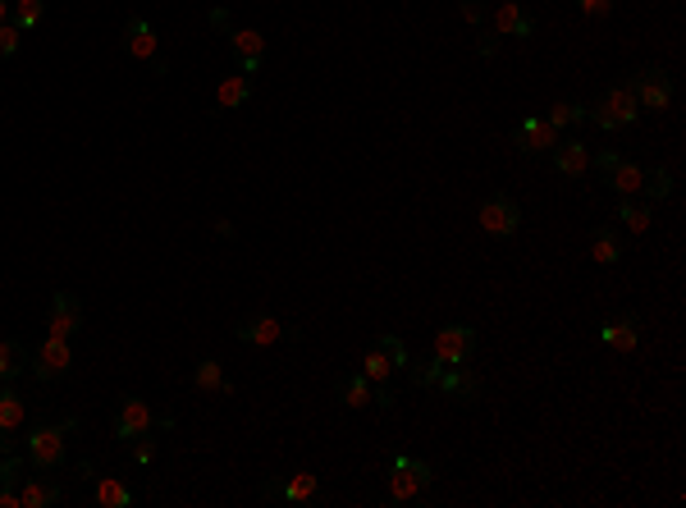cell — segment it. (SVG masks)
<instances>
[{
  "label": "cell",
  "instance_id": "cell-34",
  "mask_svg": "<svg viewBox=\"0 0 686 508\" xmlns=\"http://www.w3.org/2000/svg\"><path fill=\"white\" fill-rule=\"evenodd\" d=\"M19 46H23V28H19V23H0V60L19 55Z\"/></svg>",
  "mask_w": 686,
  "mask_h": 508
},
{
  "label": "cell",
  "instance_id": "cell-33",
  "mask_svg": "<svg viewBox=\"0 0 686 508\" xmlns=\"http://www.w3.org/2000/svg\"><path fill=\"white\" fill-rule=\"evenodd\" d=\"M376 344L385 348V357L394 362V371H408V367H412V353H408V344H403L398 335H389V330H385V335H380Z\"/></svg>",
  "mask_w": 686,
  "mask_h": 508
},
{
  "label": "cell",
  "instance_id": "cell-28",
  "mask_svg": "<svg viewBox=\"0 0 686 508\" xmlns=\"http://www.w3.org/2000/svg\"><path fill=\"white\" fill-rule=\"evenodd\" d=\"M613 220H622V229H632V234H645V229H650V202L618 197V211H613Z\"/></svg>",
  "mask_w": 686,
  "mask_h": 508
},
{
  "label": "cell",
  "instance_id": "cell-5",
  "mask_svg": "<svg viewBox=\"0 0 686 508\" xmlns=\"http://www.w3.org/2000/svg\"><path fill=\"white\" fill-rule=\"evenodd\" d=\"M151 426H165V431H170L174 417H156L138 394H124V399L115 403V435L119 440H138V435H147Z\"/></svg>",
  "mask_w": 686,
  "mask_h": 508
},
{
  "label": "cell",
  "instance_id": "cell-31",
  "mask_svg": "<svg viewBox=\"0 0 686 508\" xmlns=\"http://www.w3.org/2000/svg\"><path fill=\"white\" fill-rule=\"evenodd\" d=\"M10 14H14V23H19L23 33H33L37 23H42V14H46V0H10Z\"/></svg>",
  "mask_w": 686,
  "mask_h": 508
},
{
  "label": "cell",
  "instance_id": "cell-1",
  "mask_svg": "<svg viewBox=\"0 0 686 508\" xmlns=\"http://www.w3.org/2000/svg\"><path fill=\"white\" fill-rule=\"evenodd\" d=\"M78 431L74 417H60V422H37L33 431H28V440H23V458H28V467H37V472H60L69 458V435Z\"/></svg>",
  "mask_w": 686,
  "mask_h": 508
},
{
  "label": "cell",
  "instance_id": "cell-14",
  "mask_svg": "<svg viewBox=\"0 0 686 508\" xmlns=\"http://www.w3.org/2000/svg\"><path fill=\"white\" fill-rule=\"evenodd\" d=\"M28 422V403L14 390V380H0V449H14V435Z\"/></svg>",
  "mask_w": 686,
  "mask_h": 508
},
{
  "label": "cell",
  "instance_id": "cell-30",
  "mask_svg": "<svg viewBox=\"0 0 686 508\" xmlns=\"http://www.w3.org/2000/svg\"><path fill=\"white\" fill-rule=\"evenodd\" d=\"M641 193H645V202H664L668 193H673V174L668 170H659V165H654V170H645V179H641Z\"/></svg>",
  "mask_w": 686,
  "mask_h": 508
},
{
  "label": "cell",
  "instance_id": "cell-15",
  "mask_svg": "<svg viewBox=\"0 0 686 508\" xmlns=\"http://www.w3.org/2000/svg\"><path fill=\"white\" fill-rule=\"evenodd\" d=\"M435 390H440L444 399H453L458 408H472V403L481 399V376L467 367H444L440 380H435Z\"/></svg>",
  "mask_w": 686,
  "mask_h": 508
},
{
  "label": "cell",
  "instance_id": "cell-17",
  "mask_svg": "<svg viewBox=\"0 0 686 508\" xmlns=\"http://www.w3.org/2000/svg\"><path fill=\"white\" fill-rule=\"evenodd\" d=\"M234 335L243 339V344L270 348V344H284V339H289V330H284V325H279L270 312H252V316H243V321L234 325Z\"/></svg>",
  "mask_w": 686,
  "mask_h": 508
},
{
  "label": "cell",
  "instance_id": "cell-38",
  "mask_svg": "<svg viewBox=\"0 0 686 508\" xmlns=\"http://www.w3.org/2000/svg\"><path fill=\"white\" fill-rule=\"evenodd\" d=\"M494 51H499V37H494V33H485V37H481V55H485V60H490Z\"/></svg>",
  "mask_w": 686,
  "mask_h": 508
},
{
  "label": "cell",
  "instance_id": "cell-22",
  "mask_svg": "<svg viewBox=\"0 0 686 508\" xmlns=\"http://www.w3.org/2000/svg\"><path fill=\"white\" fill-rule=\"evenodd\" d=\"M19 499L23 508H51L65 499V486L51 476H19Z\"/></svg>",
  "mask_w": 686,
  "mask_h": 508
},
{
  "label": "cell",
  "instance_id": "cell-25",
  "mask_svg": "<svg viewBox=\"0 0 686 508\" xmlns=\"http://www.w3.org/2000/svg\"><path fill=\"white\" fill-rule=\"evenodd\" d=\"M193 385L202 394H234V385L225 380V371H220V362H215V357H202V362L193 367Z\"/></svg>",
  "mask_w": 686,
  "mask_h": 508
},
{
  "label": "cell",
  "instance_id": "cell-24",
  "mask_svg": "<svg viewBox=\"0 0 686 508\" xmlns=\"http://www.w3.org/2000/svg\"><path fill=\"white\" fill-rule=\"evenodd\" d=\"M247 97H252V74H229L215 87V110H238Z\"/></svg>",
  "mask_w": 686,
  "mask_h": 508
},
{
  "label": "cell",
  "instance_id": "cell-2",
  "mask_svg": "<svg viewBox=\"0 0 686 508\" xmlns=\"http://www.w3.org/2000/svg\"><path fill=\"white\" fill-rule=\"evenodd\" d=\"M586 119H595L604 133H618V129H627V124H636V119H641V106H636V92L627 87V78L604 87L600 97L586 106Z\"/></svg>",
  "mask_w": 686,
  "mask_h": 508
},
{
  "label": "cell",
  "instance_id": "cell-20",
  "mask_svg": "<svg viewBox=\"0 0 686 508\" xmlns=\"http://www.w3.org/2000/svg\"><path fill=\"white\" fill-rule=\"evenodd\" d=\"M362 376L371 380V390H376V403L380 408H394V390H389V380H394V362L385 357V348H366V362H362Z\"/></svg>",
  "mask_w": 686,
  "mask_h": 508
},
{
  "label": "cell",
  "instance_id": "cell-23",
  "mask_svg": "<svg viewBox=\"0 0 686 508\" xmlns=\"http://www.w3.org/2000/svg\"><path fill=\"white\" fill-rule=\"evenodd\" d=\"M590 257L600 261V266L622 261V229L618 225H595L590 229Z\"/></svg>",
  "mask_w": 686,
  "mask_h": 508
},
{
  "label": "cell",
  "instance_id": "cell-21",
  "mask_svg": "<svg viewBox=\"0 0 686 508\" xmlns=\"http://www.w3.org/2000/svg\"><path fill=\"white\" fill-rule=\"evenodd\" d=\"M549 156H554V170L563 174V179H586V170H590V147L581 138H563Z\"/></svg>",
  "mask_w": 686,
  "mask_h": 508
},
{
  "label": "cell",
  "instance_id": "cell-39",
  "mask_svg": "<svg viewBox=\"0 0 686 508\" xmlns=\"http://www.w3.org/2000/svg\"><path fill=\"white\" fill-rule=\"evenodd\" d=\"M211 28H220V33H225V28H229V10H211Z\"/></svg>",
  "mask_w": 686,
  "mask_h": 508
},
{
  "label": "cell",
  "instance_id": "cell-12",
  "mask_svg": "<svg viewBox=\"0 0 686 508\" xmlns=\"http://www.w3.org/2000/svg\"><path fill=\"white\" fill-rule=\"evenodd\" d=\"M490 33L494 37H531L536 33V14L526 10L522 0H499L490 14Z\"/></svg>",
  "mask_w": 686,
  "mask_h": 508
},
{
  "label": "cell",
  "instance_id": "cell-37",
  "mask_svg": "<svg viewBox=\"0 0 686 508\" xmlns=\"http://www.w3.org/2000/svg\"><path fill=\"white\" fill-rule=\"evenodd\" d=\"M458 10H462V19L476 23V28L485 23V5H481V0H458Z\"/></svg>",
  "mask_w": 686,
  "mask_h": 508
},
{
  "label": "cell",
  "instance_id": "cell-9",
  "mask_svg": "<svg viewBox=\"0 0 686 508\" xmlns=\"http://www.w3.org/2000/svg\"><path fill=\"white\" fill-rule=\"evenodd\" d=\"M517 225H522V211H517V202L508 193H490L481 202V229L490 238H513Z\"/></svg>",
  "mask_w": 686,
  "mask_h": 508
},
{
  "label": "cell",
  "instance_id": "cell-40",
  "mask_svg": "<svg viewBox=\"0 0 686 508\" xmlns=\"http://www.w3.org/2000/svg\"><path fill=\"white\" fill-rule=\"evenodd\" d=\"M10 19V0H0V23Z\"/></svg>",
  "mask_w": 686,
  "mask_h": 508
},
{
  "label": "cell",
  "instance_id": "cell-10",
  "mask_svg": "<svg viewBox=\"0 0 686 508\" xmlns=\"http://www.w3.org/2000/svg\"><path fill=\"white\" fill-rule=\"evenodd\" d=\"M513 142L522 147V156H549L563 142V133L554 129V124H545L540 115H522L513 129Z\"/></svg>",
  "mask_w": 686,
  "mask_h": 508
},
{
  "label": "cell",
  "instance_id": "cell-6",
  "mask_svg": "<svg viewBox=\"0 0 686 508\" xmlns=\"http://www.w3.org/2000/svg\"><path fill=\"white\" fill-rule=\"evenodd\" d=\"M69 367H74V348H69V339H55V335H46L42 344H37V353L28 357V371H33L42 385L65 380Z\"/></svg>",
  "mask_w": 686,
  "mask_h": 508
},
{
  "label": "cell",
  "instance_id": "cell-36",
  "mask_svg": "<svg viewBox=\"0 0 686 508\" xmlns=\"http://www.w3.org/2000/svg\"><path fill=\"white\" fill-rule=\"evenodd\" d=\"M151 458H156V440H151V431H147V435H138V444H133V463L147 467Z\"/></svg>",
  "mask_w": 686,
  "mask_h": 508
},
{
  "label": "cell",
  "instance_id": "cell-3",
  "mask_svg": "<svg viewBox=\"0 0 686 508\" xmlns=\"http://www.w3.org/2000/svg\"><path fill=\"white\" fill-rule=\"evenodd\" d=\"M430 486H435V467L430 463L408 458V454L394 458V467H389V504H412V499H421Z\"/></svg>",
  "mask_w": 686,
  "mask_h": 508
},
{
  "label": "cell",
  "instance_id": "cell-18",
  "mask_svg": "<svg viewBox=\"0 0 686 508\" xmlns=\"http://www.w3.org/2000/svg\"><path fill=\"white\" fill-rule=\"evenodd\" d=\"M83 330V307H78L74 293H55L51 298V316H46V335L55 339H74Z\"/></svg>",
  "mask_w": 686,
  "mask_h": 508
},
{
  "label": "cell",
  "instance_id": "cell-8",
  "mask_svg": "<svg viewBox=\"0 0 686 508\" xmlns=\"http://www.w3.org/2000/svg\"><path fill=\"white\" fill-rule=\"evenodd\" d=\"M124 51L133 55V60H147L156 74H165V60H161V37H156V28H151L142 14H133L129 23H124Z\"/></svg>",
  "mask_w": 686,
  "mask_h": 508
},
{
  "label": "cell",
  "instance_id": "cell-32",
  "mask_svg": "<svg viewBox=\"0 0 686 508\" xmlns=\"http://www.w3.org/2000/svg\"><path fill=\"white\" fill-rule=\"evenodd\" d=\"M581 119H586V106H581V101H558V106H549L545 124H554V129L563 133L568 124H581Z\"/></svg>",
  "mask_w": 686,
  "mask_h": 508
},
{
  "label": "cell",
  "instance_id": "cell-11",
  "mask_svg": "<svg viewBox=\"0 0 686 508\" xmlns=\"http://www.w3.org/2000/svg\"><path fill=\"white\" fill-rule=\"evenodd\" d=\"M472 353H476V330H472V325L453 321V325H444L440 335H435V357H440L444 367H462Z\"/></svg>",
  "mask_w": 686,
  "mask_h": 508
},
{
  "label": "cell",
  "instance_id": "cell-19",
  "mask_svg": "<svg viewBox=\"0 0 686 508\" xmlns=\"http://www.w3.org/2000/svg\"><path fill=\"white\" fill-rule=\"evenodd\" d=\"M229 51H234L243 74H257V69L266 65V37H261L257 28H234V33H229Z\"/></svg>",
  "mask_w": 686,
  "mask_h": 508
},
{
  "label": "cell",
  "instance_id": "cell-26",
  "mask_svg": "<svg viewBox=\"0 0 686 508\" xmlns=\"http://www.w3.org/2000/svg\"><path fill=\"white\" fill-rule=\"evenodd\" d=\"M28 344H19V339H0V380H19L23 371H28Z\"/></svg>",
  "mask_w": 686,
  "mask_h": 508
},
{
  "label": "cell",
  "instance_id": "cell-13",
  "mask_svg": "<svg viewBox=\"0 0 686 508\" xmlns=\"http://www.w3.org/2000/svg\"><path fill=\"white\" fill-rule=\"evenodd\" d=\"M600 339L609 353H622L632 357L636 344H641V316L636 312H622V316H609V321H600Z\"/></svg>",
  "mask_w": 686,
  "mask_h": 508
},
{
  "label": "cell",
  "instance_id": "cell-16",
  "mask_svg": "<svg viewBox=\"0 0 686 508\" xmlns=\"http://www.w3.org/2000/svg\"><path fill=\"white\" fill-rule=\"evenodd\" d=\"M266 499H284V504H316L321 499V481L311 472H293V476H279L266 486Z\"/></svg>",
  "mask_w": 686,
  "mask_h": 508
},
{
  "label": "cell",
  "instance_id": "cell-27",
  "mask_svg": "<svg viewBox=\"0 0 686 508\" xmlns=\"http://www.w3.org/2000/svg\"><path fill=\"white\" fill-rule=\"evenodd\" d=\"M339 403L343 408H366V403H376V390H371V380L357 371V376H343L339 380Z\"/></svg>",
  "mask_w": 686,
  "mask_h": 508
},
{
  "label": "cell",
  "instance_id": "cell-29",
  "mask_svg": "<svg viewBox=\"0 0 686 508\" xmlns=\"http://www.w3.org/2000/svg\"><path fill=\"white\" fill-rule=\"evenodd\" d=\"M97 504H106V508H129L133 504V490L124 486V481H115V476H97Z\"/></svg>",
  "mask_w": 686,
  "mask_h": 508
},
{
  "label": "cell",
  "instance_id": "cell-7",
  "mask_svg": "<svg viewBox=\"0 0 686 508\" xmlns=\"http://www.w3.org/2000/svg\"><path fill=\"white\" fill-rule=\"evenodd\" d=\"M590 165L600 170V179L613 188L618 197H636L641 193V179H645V170L636 161H622L618 152H600V156H590Z\"/></svg>",
  "mask_w": 686,
  "mask_h": 508
},
{
  "label": "cell",
  "instance_id": "cell-4",
  "mask_svg": "<svg viewBox=\"0 0 686 508\" xmlns=\"http://www.w3.org/2000/svg\"><path fill=\"white\" fill-rule=\"evenodd\" d=\"M627 87L636 92V106L641 110H668L673 106V74L659 65H641L627 74Z\"/></svg>",
  "mask_w": 686,
  "mask_h": 508
},
{
  "label": "cell",
  "instance_id": "cell-35",
  "mask_svg": "<svg viewBox=\"0 0 686 508\" xmlns=\"http://www.w3.org/2000/svg\"><path fill=\"white\" fill-rule=\"evenodd\" d=\"M577 5L586 19H609V14L618 10V0H577Z\"/></svg>",
  "mask_w": 686,
  "mask_h": 508
}]
</instances>
